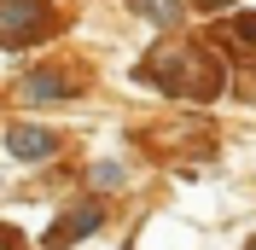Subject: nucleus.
<instances>
[{"instance_id":"f257e3e1","label":"nucleus","mask_w":256,"mask_h":250,"mask_svg":"<svg viewBox=\"0 0 256 250\" xmlns=\"http://www.w3.org/2000/svg\"><path fill=\"white\" fill-rule=\"evenodd\" d=\"M99 227V204H76V210H64V221L47 233V244H70V238H88Z\"/></svg>"},{"instance_id":"f03ea898","label":"nucleus","mask_w":256,"mask_h":250,"mask_svg":"<svg viewBox=\"0 0 256 250\" xmlns=\"http://www.w3.org/2000/svg\"><path fill=\"white\" fill-rule=\"evenodd\" d=\"M6 146H12L18 157H52V134H47V128H12Z\"/></svg>"},{"instance_id":"7ed1b4c3","label":"nucleus","mask_w":256,"mask_h":250,"mask_svg":"<svg viewBox=\"0 0 256 250\" xmlns=\"http://www.w3.org/2000/svg\"><path fill=\"white\" fill-rule=\"evenodd\" d=\"M70 94V82H58V76H35L30 82V99H64Z\"/></svg>"},{"instance_id":"20e7f679","label":"nucleus","mask_w":256,"mask_h":250,"mask_svg":"<svg viewBox=\"0 0 256 250\" xmlns=\"http://www.w3.org/2000/svg\"><path fill=\"white\" fill-rule=\"evenodd\" d=\"M152 18H163V24H180V0H140Z\"/></svg>"},{"instance_id":"39448f33","label":"nucleus","mask_w":256,"mask_h":250,"mask_svg":"<svg viewBox=\"0 0 256 250\" xmlns=\"http://www.w3.org/2000/svg\"><path fill=\"white\" fill-rule=\"evenodd\" d=\"M94 180H99V186H116V180H122V163H99Z\"/></svg>"},{"instance_id":"423d86ee","label":"nucleus","mask_w":256,"mask_h":250,"mask_svg":"<svg viewBox=\"0 0 256 250\" xmlns=\"http://www.w3.org/2000/svg\"><path fill=\"white\" fill-rule=\"evenodd\" d=\"M239 35H244V41H256V18H239Z\"/></svg>"},{"instance_id":"0eeeda50","label":"nucleus","mask_w":256,"mask_h":250,"mask_svg":"<svg viewBox=\"0 0 256 250\" xmlns=\"http://www.w3.org/2000/svg\"><path fill=\"white\" fill-rule=\"evenodd\" d=\"M244 250H256V238H250V244H244Z\"/></svg>"}]
</instances>
